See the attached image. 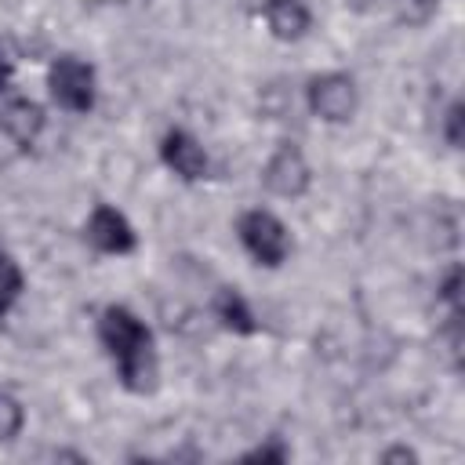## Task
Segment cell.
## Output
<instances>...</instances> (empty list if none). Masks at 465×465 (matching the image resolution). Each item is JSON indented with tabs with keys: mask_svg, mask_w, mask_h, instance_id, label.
<instances>
[{
	"mask_svg": "<svg viewBox=\"0 0 465 465\" xmlns=\"http://www.w3.org/2000/svg\"><path fill=\"white\" fill-rule=\"evenodd\" d=\"M98 345L113 360L116 378L127 392L145 396L156 389V378H160L156 341L138 312H131L127 305H105L98 312Z\"/></svg>",
	"mask_w": 465,
	"mask_h": 465,
	"instance_id": "1",
	"label": "cell"
},
{
	"mask_svg": "<svg viewBox=\"0 0 465 465\" xmlns=\"http://www.w3.org/2000/svg\"><path fill=\"white\" fill-rule=\"evenodd\" d=\"M236 240L240 247L247 251V258L262 269H280L291 251H294V240H291V229L280 214H272L269 207H247L240 211L236 218Z\"/></svg>",
	"mask_w": 465,
	"mask_h": 465,
	"instance_id": "2",
	"label": "cell"
},
{
	"mask_svg": "<svg viewBox=\"0 0 465 465\" xmlns=\"http://www.w3.org/2000/svg\"><path fill=\"white\" fill-rule=\"evenodd\" d=\"M47 94L62 113H91L98 102V73L80 54H58L47 65Z\"/></svg>",
	"mask_w": 465,
	"mask_h": 465,
	"instance_id": "3",
	"label": "cell"
},
{
	"mask_svg": "<svg viewBox=\"0 0 465 465\" xmlns=\"http://www.w3.org/2000/svg\"><path fill=\"white\" fill-rule=\"evenodd\" d=\"M305 109L320 120V124H349L360 109V87H356V76L345 73V69H327V73H316L309 76L305 84Z\"/></svg>",
	"mask_w": 465,
	"mask_h": 465,
	"instance_id": "4",
	"label": "cell"
},
{
	"mask_svg": "<svg viewBox=\"0 0 465 465\" xmlns=\"http://www.w3.org/2000/svg\"><path fill=\"white\" fill-rule=\"evenodd\" d=\"M262 189L280 200H302L312 189V167L298 142H276V149L262 163Z\"/></svg>",
	"mask_w": 465,
	"mask_h": 465,
	"instance_id": "5",
	"label": "cell"
},
{
	"mask_svg": "<svg viewBox=\"0 0 465 465\" xmlns=\"http://www.w3.org/2000/svg\"><path fill=\"white\" fill-rule=\"evenodd\" d=\"M84 240L98 254H116V258H124L138 247V232H134L131 218L113 203H94L91 207V214L84 222Z\"/></svg>",
	"mask_w": 465,
	"mask_h": 465,
	"instance_id": "6",
	"label": "cell"
},
{
	"mask_svg": "<svg viewBox=\"0 0 465 465\" xmlns=\"http://www.w3.org/2000/svg\"><path fill=\"white\" fill-rule=\"evenodd\" d=\"M160 163L174 174V178H182V182H203L207 178V171H211V156H207V149L200 145V138L193 134V131H185V127H171L163 138H160Z\"/></svg>",
	"mask_w": 465,
	"mask_h": 465,
	"instance_id": "7",
	"label": "cell"
},
{
	"mask_svg": "<svg viewBox=\"0 0 465 465\" xmlns=\"http://www.w3.org/2000/svg\"><path fill=\"white\" fill-rule=\"evenodd\" d=\"M47 127V113L36 98L29 94H7L0 102V131L15 142V145H33Z\"/></svg>",
	"mask_w": 465,
	"mask_h": 465,
	"instance_id": "8",
	"label": "cell"
},
{
	"mask_svg": "<svg viewBox=\"0 0 465 465\" xmlns=\"http://www.w3.org/2000/svg\"><path fill=\"white\" fill-rule=\"evenodd\" d=\"M262 22L272 40L298 44L312 29V11L305 0H262Z\"/></svg>",
	"mask_w": 465,
	"mask_h": 465,
	"instance_id": "9",
	"label": "cell"
},
{
	"mask_svg": "<svg viewBox=\"0 0 465 465\" xmlns=\"http://www.w3.org/2000/svg\"><path fill=\"white\" fill-rule=\"evenodd\" d=\"M211 316H214L218 327L229 331V334H240V338L258 334V316H254L251 302H247L236 287H218V291H214V298H211Z\"/></svg>",
	"mask_w": 465,
	"mask_h": 465,
	"instance_id": "10",
	"label": "cell"
},
{
	"mask_svg": "<svg viewBox=\"0 0 465 465\" xmlns=\"http://www.w3.org/2000/svg\"><path fill=\"white\" fill-rule=\"evenodd\" d=\"M22 291H25V272L15 262V254H7L0 247V320L15 309V302L22 298Z\"/></svg>",
	"mask_w": 465,
	"mask_h": 465,
	"instance_id": "11",
	"label": "cell"
},
{
	"mask_svg": "<svg viewBox=\"0 0 465 465\" xmlns=\"http://www.w3.org/2000/svg\"><path fill=\"white\" fill-rule=\"evenodd\" d=\"M440 11V0H392V15L407 29H425Z\"/></svg>",
	"mask_w": 465,
	"mask_h": 465,
	"instance_id": "12",
	"label": "cell"
},
{
	"mask_svg": "<svg viewBox=\"0 0 465 465\" xmlns=\"http://www.w3.org/2000/svg\"><path fill=\"white\" fill-rule=\"evenodd\" d=\"M25 429V407L18 396L0 389V443H15Z\"/></svg>",
	"mask_w": 465,
	"mask_h": 465,
	"instance_id": "13",
	"label": "cell"
},
{
	"mask_svg": "<svg viewBox=\"0 0 465 465\" xmlns=\"http://www.w3.org/2000/svg\"><path fill=\"white\" fill-rule=\"evenodd\" d=\"M440 134H443V142H447L450 149H461V142H465V105H461L458 98L447 102L443 120H440Z\"/></svg>",
	"mask_w": 465,
	"mask_h": 465,
	"instance_id": "14",
	"label": "cell"
},
{
	"mask_svg": "<svg viewBox=\"0 0 465 465\" xmlns=\"http://www.w3.org/2000/svg\"><path fill=\"white\" fill-rule=\"evenodd\" d=\"M436 294H440V302L447 305V312H461V265H458V262H450V265L443 269V276H440V283H436Z\"/></svg>",
	"mask_w": 465,
	"mask_h": 465,
	"instance_id": "15",
	"label": "cell"
},
{
	"mask_svg": "<svg viewBox=\"0 0 465 465\" xmlns=\"http://www.w3.org/2000/svg\"><path fill=\"white\" fill-rule=\"evenodd\" d=\"M291 458V450L280 443V440H269V443H258L254 450H247V454H240V461H287Z\"/></svg>",
	"mask_w": 465,
	"mask_h": 465,
	"instance_id": "16",
	"label": "cell"
},
{
	"mask_svg": "<svg viewBox=\"0 0 465 465\" xmlns=\"http://www.w3.org/2000/svg\"><path fill=\"white\" fill-rule=\"evenodd\" d=\"M11 80H15V58H11L7 44L0 40V102L7 98V91H11Z\"/></svg>",
	"mask_w": 465,
	"mask_h": 465,
	"instance_id": "17",
	"label": "cell"
},
{
	"mask_svg": "<svg viewBox=\"0 0 465 465\" xmlns=\"http://www.w3.org/2000/svg\"><path fill=\"white\" fill-rule=\"evenodd\" d=\"M378 458H381V461H411V465H414V461H418V450L407 447V443H396V447H385Z\"/></svg>",
	"mask_w": 465,
	"mask_h": 465,
	"instance_id": "18",
	"label": "cell"
}]
</instances>
